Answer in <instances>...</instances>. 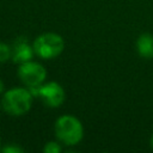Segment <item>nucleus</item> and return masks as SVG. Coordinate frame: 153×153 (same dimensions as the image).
<instances>
[{
    "label": "nucleus",
    "mask_w": 153,
    "mask_h": 153,
    "mask_svg": "<svg viewBox=\"0 0 153 153\" xmlns=\"http://www.w3.org/2000/svg\"><path fill=\"white\" fill-rule=\"evenodd\" d=\"M1 105L11 116H22L26 114L32 105V92L27 88L14 87L5 92Z\"/></svg>",
    "instance_id": "nucleus-1"
},
{
    "label": "nucleus",
    "mask_w": 153,
    "mask_h": 153,
    "mask_svg": "<svg viewBox=\"0 0 153 153\" xmlns=\"http://www.w3.org/2000/svg\"><path fill=\"white\" fill-rule=\"evenodd\" d=\"M54 130L59 141L67 146L79 143L84 135L81 122L72 115H63L59 117L55 122Z\"/></svg>",
    "instance_id": "nucleus-2"
},
{
    "label": "nucleus",
    "mask_w": 153,
    "mask_h": 153,
    "mask_svg": "<svg viewBox=\"0 0 153 153\" xmlns=\"http://www.w3.org/2000/svg\"><path fill=\"white\" fill-rule=\"evenodd\" d=\"M33 51L37 56L44 60L57 57L65 48L63 38L55 32H45L36 37L32 43Z\"/></svg>",
    "instance_id": "nucleus-3"
},
{
    "label": "nucleus",
    "mask_w": 153,
    "mask_h": 153,
    "mask_svg": "<svg viewBox=\"0 0 153 153\" xmlns=\"http://www.w3.org/2000/svg\"><path fill=\"white\" fill-rule=\"evenodd\" d=\"M18 76L24 85L32 88V87H37L43 84L47 76V71L41 63L30 60L19 66Z\"/></svg>",
    "instance_id": "nucleus-4"
},
{
    "label": "nucleus",
    "mask_w": 153,
    "mask_h": 153,
    "mask_svg": "<svg viewBox=\"0 0 153 153\" xmlns=\"http://www.w3.org/2000/svg\"><path fill=\"white\" fill-rule=\"evenodd\" d=\"M32 88H36L35 94H37L41 100L49 108H57L65 100V90L56 81L42 84Z\"/></svg>",
    "instance_id": "nucleus-5"
},
{
    "label": "nucleus",
    "mask_w": 153,
    "mask_h": 153,
    "mask_svg": "<svg viewBox=\"0 0 153 153\" xmlns=\"http://www.w3.org/2000/svg\"><path fill=\"white\" fill-rule=\"evenodd\" d=\"M35 54L32 45H30L25 39H18L13 48H12V56L11 59L16 63H24L32 59V55Z\"/></svg>",
    "instance_id": "nucleus-6"
},
{
    "label": "nucleus",
    "mask_w": 153,
    "mask_h": 153,
    "mask_svg": "<svg viewBox=\"0 0 153 153\" xmlns=\"http://www.w3.org/2000/svg\"><path fill=\"white\" fill-rule=\"evenodd\" d=\"M136 50L145 59L153 57V36L151 33H142L136 41Z\"/></svg>",
    "instance_id": "nucleus-7"
},
{
    "label": "nucleus",
    "mask_w": 153,
    "mask_h": 153,
    "mask_svg": "<svg viewBox=\"0 0 153 153\" xmlns=\"http://www.w3.org/2000/svg\"><path fill=\"white\" fill-rule=\"evenodd\" d=\"M12 56V48L2 42H0V62H5Z\"/></svg>",
    "instance_id": "nucleus-8"
},
{
    "label": "nucleus",
    "mask_w": 153,
    "mask_h": 153,
    "mask_svg": "<svg viewBox=\"0 0 153 153\" xmlns=\"http://www.w3.org/2000/svg\"><path fill=\"white\" fill-rule=\"evenodd\" d=\"M43 151L45 153H60L61 152V146L57 142L54 141H49L48 143H45V146L43 147Z\"/></svg>",
    "instance_id": "nucleus-9"
},
{
    "label": "nucleus",
    "mask_w": 153,
    "mask_h": 153,
    "mask_svg": "<svg viewBox=\"0 0 153 153\" xmlns=\"http://www.w3.org/2000/svg\"><path fill=\"white\" fill-rule=\"evenodd\" d=\"M23 149L18 146H13V145H10V146H6L2 148V152L5 153H20Z\"/></svg>",
    "instance_id": "nucleus-10"
},
{
    "label": "nucleus",
    "mask_w": 153,
    "mask_h": 153,
    "mask_svg": "<svg viewBox=\"0 0 153 153\" xmlns=\"http://www.w3.org/2000/svg\"><path fill=\"white\" fill-rule=\"evenodd\" d=\"M4 91V82H2V80L0 79V93Z\"/></svg>",
    "instance_id": "nucleus-11"
},
{
    "label": "nucleus",
    "mask_w": 153,
    "mask_h": 153,
    "mask_svg": "<svg viewBox=\"0 0 153 153\" xmlns=\"http://www.w3.org/2000/svg\"><path fill=\"white\" fill-rule=\"evenodd\" d=\"M151 146L153 147V135H152V137H151Z\"/></svg>",
    "instance_id": "nucleus-12"
}]
</instances>
